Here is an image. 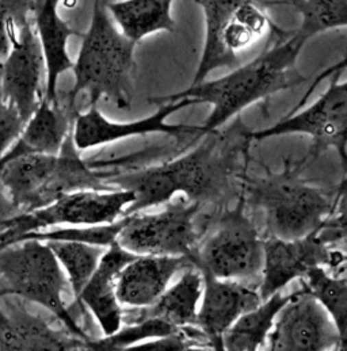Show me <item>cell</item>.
<instances>
[{
    "label": "cell",
    "instance_id": "cell-1",
    "mask_svg": "<svg viewBox=\"0 0 347 351\" xmlns=\"http://www.w3.org/2000/svg\"><path fill=\"white\" fill-rule=\"evenodd\" d=\"M251 130L237 116L226 129L205 133L202 141L182 156L141 170L112 173L106 184L134 194L123 216L169 204L178 194L200 206L227 204L241 193Z\"/></svg>",
    "mask_w": 347,
    "mask_h": 351
},
{
    "label": "cell",
    "instance_id": "cell-2",
    "mask_svg": "<svg viewBox=\"0 0 347 351\" xmlns=\"http://www.w3.org/2000/svg\"><path fill=\"white\" fill-rule=\"evenodd\" d=\"M307 44L294 30L278 25L269 34L267 47L247 64H240L226 76L191 84L189 88L166 97H154L149 104L159 106L178 99H191L195 105L208 104L211 114L202 125L205 133L222 129L248 106L263 102L285 90L307 82L297 61Z\"/></svg>",
    "mask_w": 347,
    "mask_h": 351
},
{
    "label": "cell",
    "instance_id": "cell-3",
    "mask_svg": "<svg viewBox=\"0 0 347 351\" xmlns=\"http://www.w3.org/2000/svg\"><path fill=\"white\" fill-rule=\"evenodd\" d=\"M82 38L80 52L72 66L75 84L65 99L75 105L76 97L84 91L90 97V106L105 98L121 110L129 109L137 68L136 44L117 27L108 1L94 0L91 25Z\"/></svg>",
    "mask_w": 347,
    "mask_h": 351
},
{
    "label": "cell",
    "instance_id": "cell-4",
    "mask_svg": "<svg viewBox=\"0 0 347 351\" xmlns=\"http://www.w3.org/2000/svg\"><path fill=\"white\" fill-rule=\"evenodd\" d=\"M302 170L287 160L280 173L243 176L240 194L246 205L262 212L272 237L296 240L318 234L334 209L335 195L304 180Z\"/></svg>",
    "mask_w": 347,
    "mask_h": 351
},
{
    "label": "cell",
    "instance_id": "cell-5",
    "mask_svg": "<svg viewBox=\"0 0 347 351\" xmlns=\"http://www.w3.org/2000/svg\"><path fill=\"white\" fill-rule=\"evenodd\" d=\"M205 19L201 59L191 84H198L217 69H235L240 53L277 26L267 12L276 0H194Z\"/></svg>",
    "mask_w": 347,
    "mask_h": 351
},
{
    "label": "cell",
    "instance_id": "cell-6",
    "mask_svg": "<svg viewBox=\"0 0 347 351\" xmlns=\"http://www.w3.org/2000/svg\"><path fill=\"white\" fill-rule=\"evenodd\" d=\"M67 285V277L45 241L23 240L0 248V297L14 295L38 304L55 315L67 331L88 341L64 302Z\"/></svg>",
    "mask_w": 347,
    "mask_h": 351
},
{
    "label": "cell",
    "instance_id": "cell-7",
    "mask_svg": "<svg viewBox=\"0 0 347 351\" xmlns=\"http://www.w3.org/2000/svg\"><path fill=\"white\" fill-rule=\"evenodd\" d=\"M263 261L265 239L246 215V202L240 194L236 206L226 209L212 232L200 241L193 266L216 278L258 288Z\"/></svg>",
    "mask_w": 347,
    "mask_h": 351
},
{
    "label": "cell",
    "instance_id": "cell-8",
    "mask_svg": "<svg viewBox=\"0 0 347 351\" xmlns=\"http://www.w3.org/2000/svg\"><path fill=\"white\" fill-rule=\"evenodd\" d=\"M134 201L128 190H82L60 197L48 206L22 212L0 231V248L16 244L23 236L52 227H93L112 224Z\"/></svg>",
    "mask_w": 347,
    "mask_h": 351
},
{
    "label": "cell",
    "instance_id": "cell-9",
    "mask_svg": "<svg viewBox=\"0 0 347 351\" xmlns=\"http://www.w3.org/2000/svg\"><path fill=\"white\" fill-rule=\"evenodd\" d=\"M330 77L327 90L304 110L283 118L270 128L251 130L252 141H263L285 134H305L312 140L308 154L298 162L302 169L327 149H334L347 176V80Z\"/></svg>",
    "mask_w": 347,
    "mask_h": 351
},
{
    "label": "cell",
    "instance_id": "cell-10",
    "mask_svg": "<svg viewBox=\"0 0 347 351\" xmlns=\"http://www.w3.org/2000/svg\"><path fill=\"white\" fill-rule=\"evenodd\" d=\"M201 206L179 195L165 210L123 216L117 244L133 255L186 258L193 265L200 237L195 217Z\"/></svg>",
    "mask_w": 347,
    "mask_h": 351
},
{
    "label": "cell",
    "instance_id": "cell-11",
    "mask_svg": "<svg viewBox=\"0 0 347 351\" xmlns=\"http://www.w3.org/2000/svg\"><path fill=\"white\" fill-rule=\"evenodd\" d=\"M194 105L195 104L191 99H178L174 102H167L159 105V109L152 116L132 122L110 121L98 110L97 105H94L90 106L87 113L76 114L72 129L73 144L77 151H86L90 148L116 143L128 137L147 136L154 133L167 134L176 138H183L187 136H204L205 130L202 125H178L167 122V118Z\"/></svg>",
    "mask_w": 347,
    "mask_h": 351
},
{
    "label": "cell",
    "instance_id": "cell-12",
    "mask_svg": "<svg viewBox=\"0 0 347 351\" xmlns=\"http://www.w3.org/2000/svg\"><path fill=\"white\" fill-rule=\"evenodd\" d=\"M269 339V351H333L339 346L333 320L304 284L277 316Z\"/></svg>",
    "mask_w": 347,
    "mask_h": 351
},
{
    "label": "cell",
    "instance_id": "cell-13",
    "mask_svg": "<svg viewBox=\"0 0 347 351\" xmlns=\"http://www.w3.org/2000/svg\"><path fill=\"white\" fill-rule=\"evenodd\" d=\"M45 59L38 36L30 21L16 32L8 56L1 62L0 86L4 102L15 108L25 122L33 116L41 99V75Z\"/></svg>",
    "mask_w": 347,
    "mask_h": 351
},
{
    "label": "cell",
    "instance_id": "cell-14",
    "mask_svg": "<svg viewBox=\"0 0 347 351\" xmlns=\"http://www.w3.org/2000/svg\"><path fill=\"white\" fill-rule=\"evenodd\" d=\"M338 263L337 252L318 234L296 240H283L269 236L265 240V261L259 295L267 300L284 291L296 278H304L311 270Z\"/></svg>",
    "mask_w": 347,
    "mask_h": 351
},
{
    "label": "cell",
    "instance_id": "cell-15",
    "mask_svg": "<svg viewBox=\"0 0 347 351\" xmlns=\"http://www.w3.org/2000/svg\"><path fill=\"white\" fill-rule=\"evenodd\" d=\"M204 292L200 302L197 328L208 339L213 351H223V337L246 312L256 308L262 298L258 288L220 280L201 271Z\"/></svg>",
    "mask_w": 347,
    "mask_h": 351
},
{
    "label": "cell",
    "instance_id": "cell-16",
    "mask_svg": "<svg viewBox=\"0 0 347 351\" xmlns=\"http://www.w3.org/2000/svg\"><path fill=\"white\" fill-rule=\"evenodd\" d=\"M190 266L186 258L139 255L118 274L117 298L121 305L147 309L169 289L175 274Z\"/></svg>",
    "mask_w": 347,
    "mask_h": 351
},
{
    "label": "cell",
    "instance_id": "cell-17",
    "mask_svg": "<svg viewBox=\"0 0 347 351\" xmlns=\"http://www.w3.org/2000/svg\"><path fill=\"white\" fill-rule=\"evenodd\" d=\"M0 351H86V341L56 330L23 306H0Z\"/></svg>",
    "mask_w": 347,
    "mask_h": 351
},
{
    "label": "cell",
    "instance_id": "cell-18",
    "mask_svg": "<svg viewBox=\"0 0 347 351\" xmlns=\"http://www.w3.org/2000/svg\"><path fill=\"white\" fill-rule=\"evenodd\" d=\"M136 256L117 243L110 245L83 292L75 300V304L83 305L93 313L104 337L116 334L122 327L123 311L117 298V280L121 270Z\"/></svg>",
    "mask_w": 347,
    "mask_h": 351
},
{
    "label": "cell",
    "instance_id": "cell-19",
    "mask_svg": "<svg viewBox=\"0 0 347 351\" xmlns=\"http://www.w3.org/2000/svg\"><path fill=\"white\" fill-rule=\"evenodd\" d=\"M77 113L75 105H71L65 98L62 101L58 98L55 102L43 98L33 116L25 123L18 140L1 159L27 154L58 155L72 133Z\"/></svg>",
    "mask_w": 347,
    "mask_h": 351
},
{
    "label": "cell",
    "instance_id": "cell-20",
    "mask_svg": "<svg viewBox=\"0 0 347 351\" xmlns=\"http://www.w3.org/2000/svg\"><path fill=\"white\" fill-rule=\"evenodd\" d=\"M34 19L37 26V36L41 43L45 66H47V87L45 99L58 101V77L67 69L73 66V62L67 52L68 40L73 36L83 37L82 33L71 29L60 16L58 7L51 5L43 0L34 3Z\"/></svg>",
    "mask_w": 347,
    "mask_h": 351
},
{
    "label": "cell",
    "instance_id": "cell-21",
    "mask_svg": "<svg viewBox=\"0 0 347 351\" xmlns=\"http://www.w3.org/2000/svg\"><path fill=\"white\" fill-rule=\"evenodd\" d=\"M204 292L202 273L190 266L184 269L180 278L169 287L156 304L147 309H137L140 317H155L166 322L176 330L197 327L200 302Z\"/></svg>",
    "mask_w": 347,
    "mask_h": 351
},
{
    "label": "cell",
    "instance_id": "cell-22",
    "mask_svg": "<svg viewBox=\"0 0 347 351\" xmlns=\"http://www.w3.org/2000/svg\"><path fill=\"white\" fill-rule=\"evenodd\" d=\"M175 0H115L108 10L119 32L137 45L145 37L176 29L173 18Z\"/></svg>",
    "mask_w": 347,
    "mask_h": 351
},
{
    "label": "cell",
    "instance_id": "cell-23",
    "mask_svg": "<svg viewBox=\"0 0 347 351\" xmlns=\"http://www.w3.org/2000/svg\"><path fill=\"white\" fill-rule=\"evenodd\" d=\"M294 292L276 293L263 300L256 308L241 315L224 334L223 351H258L270 335L277 316Z\"/></svg>",
    "mask_w": 347,
    "mask_h": 351
},
{
    "label": "cell",
    "instance_id": "cell-24",
    "mask_svg": "<svg viewBox=\"0 0 347 351\" xmlns=\"http://www.w3.org/2000/svg\"><path fill=\"white\" fill-rule=\"evenodd\" d=\"M58 259L75 300L95 273L108 248L79 241H45Z\"/></svg>",
    "mask_w": 347,
    "mask_h": 351
},
{
    "label": "cell",
    "instance_id": "cell-25",
    "mask_svg": "<svg viewBox=\"0 0 347 351\" xmlns=\"http://www.w3.org/2000/svg\"><path fill=\"white\" fill-rule=\"evenodd\" d=\"M304 287L326 309L339 335V351H347V282L330 276L324 267L311 270Z\"/></svg>",
    "mask_w": 347,
    "mask_h": 351
},
{
    "label": "cell",
    "instance_id": "cell-26",
    "mask_svg": "<svg viewBox=\"0 0 347 351\" xmlns=\"http://www.w3.org/2000/svg\"><path fill=\"white\" fill-rule=\"evenodd\" d=\"M277 4H289L301 16L294 33L308 41L312 37L347 27V0H276Z\"/></svg>",
    "mask_w": 347,
    "mask_h": 351
},
{
    "label": "cell",
    "instance_id": "cell-27",
    "mask_svg": "<svg viewBox=\"0 0 347 351\" xmlns=\"http://www.w3.org/2000/svg\"><path fill=\"white\" fill-rule=\"evenodd\" d=\"M123 226V217L112 224L93 226V227H60L55 230H45L40 232L23 236L18 243L23 240H41V241H79L109 248L116 244L117 236Z\"/></svg>",
    "mask_w": 347,
    "mask_h": 351
},
{
    "label": "cell",
    "instance_id": "cell-28",
    "mask_svg": "<svg viewBox=\"0 0 347 351\" xmlns=\"http://www.w3.org/2000/svg\"><path fill=\"white\" fill-rule=\"evenodd\" d=\"M33 8V0H0V64L11 51L16 29L29 21Z\"/></svg>",
    "mask_w": 347,
    "mask_h": 351
},
{
    "label": "cell",
    "instance_id": "cell-29",
    "mask_svg": "<svg viewBox=\"0 0 347 351\" xmlns=\"http://www.w3.org/2000/svg\"><path fill=\"white\" fill-rule=\"evenodd\" d=\"M318 236L328 247L339 245L347 252V176L335 195L334 209Z\"/></svg>",
    "mask_w": 347,
    "mask_h": 351
},
{
    "label": "cell",
    "instance_id": "cell-30",
    "mask_svg": "<svg viewBox=\"0 0 347 351\" xmlns=\"http://www.w3.org/2000/svg\"><path fill=\"white\" fill-rule=\"evenodd\" d=\"M25 123L15 108L0 99V159L18 140Z\"/></svg>",
    "mask_w": 347,
    "mask_h": 351
},
{
    "label": "cell",
    "instance_id": "cell-31",
    "mask_svg": "<svg viewBox=\"0 0 347 351\" xmlns=\"http://www.w3.org/2000/svg\"><path fill=\"white\" fill-rule=\"evenodd\" d=\"M347 69V51L345 52V55H344V58L339 60V61H337V62H334L333 65H330V66H327L326 69H323L322 72H319V73H316V76H315V79L311 82V86L307 88V91H305V94L301 97V99L296 104V106L291 109L289 112V114H294L296 112H298L301 108H304L305 105H307V102H308V99H309V97L315 93V90L318 88V86H320V83H323L324 80H327V79H330V77H333V76H341L342 75V72L344 71H346Z\"/></svg>",
    "mask_w": 347,
    "mask_h": 351
},
{
    "label": "cell",
    "instance_id": "cell-32",
    "mask_svg": "<svg viewBox=\"0 0 347 351\" xmlns=\"http://www.w3.org/2000/svg\"><path fill=\"white\" fill-rule=\"evenodd\" d=\"M21 210L16 208V205L12 202L11 197L8 195L7 190L0 182V231L5 226L8 220L19 215Z\"/></svg>",
    "mask_w": 347,
    "mask_h": 351
},
{
    "label": "cell",
    "instance_id": "cell-33",
    "mask_svg": "<svg viewBox=\"0 0 347 351\" xmlns=\"http://www.w3.org/2000/svg\"><path fill=\"white\" fill-rule=\"evenodd\" d=\"M182 351H211L209 349H206L205 346H198V345H193V346H189L186 348L184 350ZM213 351V350H212Z\"/></svg>",
    "mask_w": 347,
    "mask_h": 351
},
{
    "label": "cell",
    "instance_id": "cell-34",
    "mask_svg": "<svg viewBox=\"0 0 347 351\" xmlns=\"http://www.w3.org/2000/svg\"><path fill=\"white\" fill-rule=\"evenodd\" d=\"M44 1H47V3H49L52 5H58V3H60V0H44Z\"/></svg>",
    "mask_w": 347,
    "mask_h": 351
},
{
    "label": "cell",
    "instance_id": "cell-35",
    "mask_svg": "<svg viewBox=\"0 0 347 351\" xmlns=\"http://www.w3.org/2000/svg\"><path fill=\"white\" fill-rule=\"evenodd\" d=\"M333 351H339V346H338V348H335Z\"/></svg>",
    "mask_w": 347,
    "mask_h": 351
},
{
    "label": "cell",
    "instance_id": "cell-36",
    "mask_svg": "<svg viewBox=\"0 0 347 351\" xmlns=\"http://www.w3.org/2000/svg\"><path fill=\"white\" fill-rule=\"evenodd\" d=\"M105 1H108V3H110V1H115V0H105Z\"/></svg>",
    "mask_w": 347,
    "mask_h": 351
},
{
    "label": "cell",
    "instance_id": "cell-37",
    "mask_svg": "<svg viewBox=\"0 0 347 351\" xmlns=\"http://www.w3.org/2000/svg\"><path fill=\"white\" fill-rule=\"evenodd\" d=\"M34 1H37V0H34Z\"/></svg>",
    "mask_w": 347,
    "mask_h": 351
}]
</instances>
